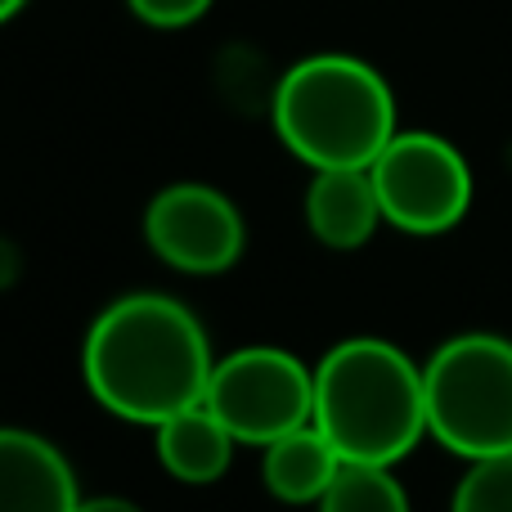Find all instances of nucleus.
Here are the masks:
<instances>
[{
	"label": "nucleus",
	"instance_id": "nucleus-16",
	"mask_svg": "<svg viewBox=\"0 0 512 512\" xmlns=\"http://www.w3.org/2000/svg\"><path fill=\"white\" fill-rule=\"evenodd\" d=\"M23 5H27V0H0V27H5L9 18H14L18 9H23Z\"/></svg>",
	"mask_w": 512,
	"mask_h": 512
},
{
	"label": "nucleus",
	"instance_id": "nucleus-10",
	"mask_svg": "<svg viewBox=\"0 0 512 512\" xmlns=\"http://www.w3.org/2000/svg\"><path fill=\"white\" fill-rule=\"evenodd\" d=\"M234 445L239 441L207 409V400L153 427V450H158L162 472L180 486H216L234 463Z\"/></svg>",
	"mask_w": 512,
	"mask_h": 512
},
{
	"label": "nucleus",
	"instance_id": "nucleus-4",
	"mask_svg": "<svg viewBox=\"0 0 512 512\" xmlns=\"http://www.w3.org/2000/svg\"><path fill=\"white\" fill-rule=\"evenodd\" d=\"M427 436L477 463L512 454V337L459 333L423 364Z\"/></svg>",
	"mask_w": 512,
	"mask_h": 512
},
{
	"label": "nucleus",
	"instance_id": "nucleus-1",
	"mask_svg": "<svg viewBox=\"0 0 512 512\" xmlns=\"http://www.w3.org/2000/svg\"><path fill=\"white\" fill-rule=\"evenodd\" d=\"M216 373L212 337L185 301L131 292L108 301L81 342V378L99 409L158 427L203 405Z\"/></svg>",
	"mask_w": 512,
	"mask_h": 512
},
{
	"label": "nucleus",
	"instance_id": "nucleus-14",
	"mask_svg": "<svg viewBox=\"0 0 512 512\" xmlns=\"http://www.w3.org/2000/svg\"><path fill=\"white\" fill-rule=\"evenodd\" d=\"M126 9L158 32H180V27L198 23L212 9V0H126Z\"/></svg>",
	"mask_w": 512,
	"mask_h": 512
},
{
	"label": "nucleus",
	"instance_id": "nucleus-11",
	"mask_svg": "<svg viewBox=\"0 0 512 512\" xmlns=\"http://www.w3.org/2000/svg\"><path fill=\"white\" fill-rule=\"evenodd\" d=\"M342 454L333 450L324 432L315 423L301 427V432L279 436L274 445L261 450V481L279 504H319L328 495V486L342 472Z\"/></svg>",
	"mask_w": 512,
	"mask_h": 512
},
{
	"label": "nucleus",
	"instance_id": "nucleus-7",
	"mask_svg": "<svg viewBox=\"0 0 512 512\" xmlns=\"http://www.w3.org/2000/svg\"><path fill=\"white\" fill-rule=\"evenodd\" d=\"M144 239L162 265L207 279V274H225L239 265L248 248V225L230 203V194L198 185V180H180L153 194L144 212Z\"/></svg>",
	"mask_w": 512,
	"mask_h": 512
},
{
	"label": "nucleus",
	"instance_id": "nucleus-2",
	"mask_svg": "<svg viewBox=\"0 0 512 512\" xmlns=\"http://www.w3.org/2000/svg\"><path fill=\"white\" fill-rule=\"evenodd\" d=\"M315 427L346 463L396 468L427 436L423 369L387 337H346L315 364Z\"/></svg>",
	"mask_w": 512,
	"mask_h": 512
},
{
	"label": "nucleus",
	"instance_id": "nucleus-8",
	"mask_svg": "<svg viewBox=\"0 0 512 512\" xmlns=\"http://www.w3.org/2000/svg\"><path fill=\"white\" fill-rule=\"evenodd\" d=\"M77 472L59 445L23 427H0V512H77Z\"/></svg>",
	"mask_w": 512,
	"mask_h": 512
},
{
	"label": "nucleus",
	"instance_id": "nucleus-13",
	"mask_svg": "<svg viewBox=\"0 0 512 512\" xmlns=\"http://www.w3.org/2000/svg\"><path fill=\"white\" fill-rule=\"evenodd\" d=\"M450 512H512V454L468 463L463 481L454 486Z\"/></svg>",
	"mask_w": 512,
	"mask_h": 512
},
{
	"label": "nucleus",
	"instance_id": "nucleus-3",
	"mask_svg": "<svg viewBox=\"0 0 512 512\" xmlns=\"http://www.w3.org/2000/svg\"><path fill=\"white\" fill-rule=\"evenodd\" d=\"M274 131L310 171H369L396 140V95L387 77L351 54H310L274 90Z\"/></svg>",
	"mask_w": 512,
	"mask_h": 512
},
{
	"label": "nucleus",
	"instance_id": "nucleus-5",
	"mask_svg": "<svg viewBox=\"0 0 512 512\" xmlns=\"http://www.w3.org/2000/svg\"><path fill=\"white\" fill-rule=\"evenodd\" d=\"M207 409L239 445H274L315 423V369L279 346H243L216 360Z\"/></svg>",
	"mask_w": 512,
	"mask_h": 512
},
{
	"label": "nucleus",
	"instance_id": "nucleus-12",
	"mask_svg": "<svg viewBox=\"0 0 512 512\" xmlns=\"http://www.w3.org/2000/svg\"><path fill=\"white\" fill-rule=\"evenodd\" d=\"M319 512H409V495L391 468L378 463H342L328 495L315 504Z\"/></svg>",
	"mask_w": 512,
	"mask_h": 512
},
{
	"label": "nucleus",
	"instance_id": "nucleus-15",
	"mask_svg": "<svg viewBox=\"0 0 512 512\" xmlns=\"http://www.w3.org/2000/svg\"><path fill=\"white\" fill-rule=\"evenodd\" d=\"M77 512H144L135 499H122V495H99V499H81Z\"/></svg>",
	"mask_w": 512,
	"mask_h": 512
},
{
	"label": "nucleus",
	"instance_id": "nucleus-9",
	"mask_svg": "<svg viewBox=\"0 0 512 512\" xmlns=\"http://www.w3.org/2000/svg\"><path fill=\"white\" fill-rule=\"evenodd\" d=\"M382 203L369 171H315L306 185V230L324 248L355 252L378 234Z\"/></svg>",
	"mask_w": 512,
	"mask_h": 512
},
{
	"label": "nucleus",
	"instance_id": "nucleus-6",
	"mask_svg": "<svg viewBox=\"0 0 512 512\" xmlns=\"http://www.w3.org/2000/svg\"><path fill=\"white\" fill-rule=\"evenodd\" d=\"M382 203V221L400 234L432 239L468 216L472 167L445 135L396 131V140L369 167Z\"/></svg>",
	"mask_w": 512,
	"mask_h": 512
}]
</instances>
